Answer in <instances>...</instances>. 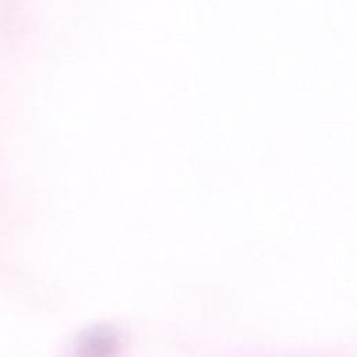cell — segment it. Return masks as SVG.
I'll list each match as a JSON object with an SVG mask.
<instances>
[{
	"label": "cell",
	"mask_w": 357,
	"mask_h": 357,
	"mask_svg": "<svg viewBox=\"0 0 357 357\" xmlns=\"http://www.w3.org/2000/svg\"><path fill=\"white\" fill-rule=\"evenodd\" d=\"M114 339L107 333L96 332L91 335L86 340H84V346L81 353L85 357H103L113 350Z\"/></svg>",
	"instance_id": "1"
}]
</instances>
